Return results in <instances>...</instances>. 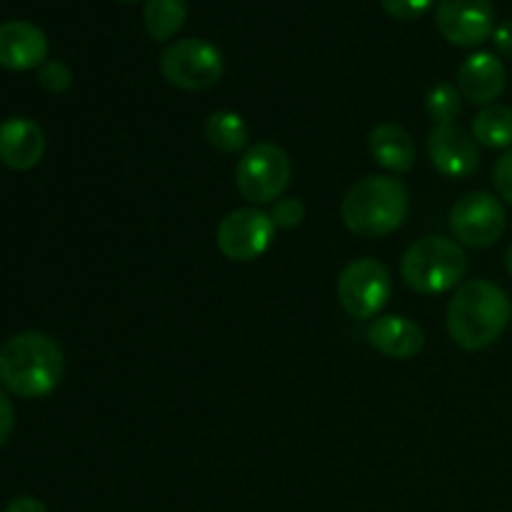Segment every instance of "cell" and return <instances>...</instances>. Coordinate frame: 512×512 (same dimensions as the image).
Instances as JSON below:
<instances>
[{
  "mask_svg": "<svg viewBox=\"0 0 512 512\" xmlns=\"http://www.w3.org/2000/svg\"><path fill=\"white\" fill-rule=\"evenodd\" d=\"M512 318L508 293L490 280H468L448 305V333L463 350H483L503 335Z\"/></svg>",
  "mask_w": 512,
  "mask_h": 512,
  "instance_id": "cell-1",
  "label": "cell"
},
{
  "mask_svg": "<svg viewBox=\"0 0 512 512\" xmlns=\"http://www.w3.org/2000/svg\"><path fill=\"white\" fill-rule=\"evenodd\" d=\"M63 350L50 335L28 330L0 348V383L25 400L48 398L63 380Z\"/></svg>",
  "mask_w": 512,
  "mask_h": 512,
  "instance_id": "cell-2",
  "label": "cell"
},
{
  "mask_svg": "<svg viewBox=\"0 0 512 512\" xmlns=\"http://www.w3.org/2000/svg\"><path fill=\"white\" fill-rule=\"evenodd\" d=\"M410 198L403 180L393 175H368L345 193L340 215L350 233L378 240L395 233L408 218Z\"/></svg>",
  "mask_w": 512,
  "mask_h": 512,
  "instance_id": "cell-3",
  "label": "cell"
},
{
  "mask_svg": "<svg viewBox=\"0 0 512 512\" xmlns=\"http://www.w3.org/2000/svg\"><path fill=\"white\" fill-rule=\"evenodd\" d=\"M468 270V255L458 240L428 235L405 250L400 260V278L410 290L423 295L448 293L458 288Z\"/></svg>",
  "mask_w": 512,
  "mask_h": 512,
  "instance_id": "cell-4",
  "label": "cell"
},
{
  "mask_svg": "<svg viewBox=\"0 0 512 512\" xmlns=\"http://www.w3.org/2000/svg\"><path fill=\"white\" fill-rule=\"evenodd\" d=\"M293 178L290 155L275 143H258L243 153L235 168V185L248 203H278Z\"/></svg>",
  "mask_w": 512,
  "mask_h": 512,
  "instance_id": "cell-5",
  "label": "cell"
},
{
  "mask_svg": "<svg viewBox=\"0 0 512 512\" xmlns=\"http://www.w3.org/2000/svg\"><path fill=\"white\" fill-rule=\"evenodd\" d=\"M160 70L175 88L208 90L223 75V53L203 38L175 40L160 55Z\"/></svg>",
  "mask_w": 512,
  "mask_h": 512,
  "instance_id": "cell-6",
  "label": "cell"
},
{
  "mask_svg": "<svg viewBox=\"0 0 512 512\" xmlns=\"http://www.w3.org/2000/svg\"><path fill=\"white\" fill-rule=\"evenodd\" d=\"M393 293L390 270L375 258H358L345 265L338 278V300L350 318H375Z\"/></svg>",
  "mask_w": 512,
  "mask_h": 512,
  "instance_id": "cell-7",
  "label": "cell"
},
{
  "mask_svg": "<svg viewBox=\"0 0 512 512\" xmlns=\"http://www.w3.org/2000/svg\"><path fill=\"white\" fill-rule=\"evenodd\" d=\"M508 225L503 203L488 190L465 193L450 210V230L468 248H490L498 243Z\"/></svg>",
  "mask_w": 512,
  "mask_h": 512,
  "instance_id": "cell-8",
  "label": "cell"
},
{
  "mask_svg": "<svg viewBox=\"0 0 512 512\" xmlns=\"http://www.w3.org/2000/svg\"><path fill=\"white\" fill-rule=\"evenodd\" d=\"M275 235L273 218L258 208L233 210L218 225V248L233 263H250L270 248Z\"/></svg>",
  "mask_w": 512,
  "mask_h": 512,
  "instance_id": "cell-9",
  "label": "cell"
},
{
  "mask_svg": "<svg viewBox=\"0 0 512 512\" xmlns=\"http://www.w3.org/2000/svg\"><path fill=\"white\" fill-rule=\"evenodd\" d=\"M440 35L458 48H475L495 33L493 0H438Z\"/></svg>",
  "mask_w": 512,
  "mask_h": 512,
  "instance_id": "cell-10",
  "label": "cell"
},
{
  "mask_svg": "<svg viewBox=\"0 0 512 512\" xmlns=\"http://www.w3.org/2000/svg\"><path fill=\"white\" fill-rule=\"evenodd\" d=\"M430 163L445 178H468L478 170L480 150L473 133L460 125H435L428 135Z\"/></svg>",
  "mask_w": 512,
  "mask_h": 512,
  "instance_id": "cell-11",
  "label": "cell"
},
{
  "mask_svg": "<svg viewBox=\"0 0 512 512\" xmlns=\"http://www.w3.org/2000/svg\"><path fill=\"white\" fill-rule=\"evenodd\" d=\"M508 75L505 65L493 53H473L460 63L458 68V90L468 103L493 105L503 95Z\"/></svg>",
  "mask_w": 512,
  "mask_h": 512,
  "instance_id": "cell-12",
  "label": "cell"
},
{
  "mask_svg": "<svg viewBox=\"0 0 512 512\" xmlns=\"http://www.w3.org/2000/svg\"><path fill=\"white\" fill-rule=\"evenodd\" d=\"M45 58H48V38L38 25L28 20L0 23V68H40Z\"/></svg>",
  "mask_w": 512,
  "mask_h": 512,
  "instance_id": "cell-13",
  "label": "cell"
},
{
  "mask_svg": "<svg viewBox=\"0 0 512 512\" xmlns=\"http://www.w3.org/2000/svg\"><path fill=\"white\" fill-rule=\"evenodd\" d=\"M45 133L35 120L15 115L0 125V163L10 170H30L43 160Z\"/></svg>",
  "mask_w": 512,
  "mask_h": 512,
  "instance_id": "cell-14",
  "label": "cell"
},
{
  "mask_svg": "<svg viewBox=\"0 0 512 512\" xmlns=\"http://www.w3.org/2000/svg\"><path fill=\"white\" fill-rule=\"evenodd\" d=\"M368 343L385 358L408 360L423 350L425 333L415 320L405 315H380L370 323Z\"/></svg>",
  "mask_w": 512,
  "mask_h": 512,
  "instance_id": "cell-15",
  "label": "cell"
},
{
  "mask_svg": "<svg viewBox=\"0 0 512 512\" xmlns=\"http://www.w3.org/2000/svg\"><path fill=\"white\" fill-rule=\"evenodd\" d=\"M375 163L390 173H408L415 165V143L408 130L398 123H383L373 128L368 138Z\"/></svg>",
  "mask_w": 512,
  "mask_h": 512,
  "instance_id": "cell-16",
  "label": "cell"
},
{
  "mask_svg": "<svg viewBox=\"0 0 512 512\" xmlns=\"http://www.w3.org/2000/svg\"><path fill=\"white\" fill-rule=\"evenodd\" d=\"M475 143L490 150H503L512 145V108L508 105H488L473 120Z\"/></svg>",
  "mask_w": 512,
  "mask_h": 512,
  "instance_id": "cell-17",
  "label": "cell"
},
{
  "mask_svg": "<svg viewBox=\"0 0 512 512\" xmlns=\"http://www.w3.org/2000/svg\"><path fill=\"white\" fill-rule=\"evenodd\" d=\"M205 138L220 153H238L248 145L250 130L243 115L233 110H218L205 120Z\"/></svg>",
  "mask_w": 512,
  "mask_h": 512,
  "instance_id": "cell-18",
  "label": "cell"
},
{
  "mask_svg": "<svg viewBox=\"0 0 512 512\" xmlns=\"http://www.w3.org/2000/svg\"><path fill=\"white\" fill-rule=\"evenodd\" d=\"M188 18V0H145L143 20L153 40H168Z\"/></svg>",
  "mask_w": 512,
  "mask_h": 512,
  "instance_id": "cell-19",
  "label": "cell"
},
{
  "mask_svg": "<svg viewBox=\"0 0 512 512\" xmlns=\"http://www.w3.org/2000/svg\"><path fill=\"white\" fill-rule=\"evenodd\" d=\"M460 90L450 83H440L430 88L428 98H425V110L433 118L435 125H453L455 118L460 115Z\"/></svg>",
  "mask_w": 512,
  "mask_h": 512,
  "instance_id": "cell-20",
  "label": "cell"
},
{
  "mask_svg": "<svg viewBox=\"0 0 512 512\" xmlns=\"http://www.w3.org/2000/svg\"><path fill=\"white\" fill-rule=\"evenodd\" d=\"M38 83L43 85V90H48V93L60 95L73 85V73H70V68L63 60H45L38 68Z\"/></svg>",
  "mask_w": 512,
  "mask_h": 512,
  "instance_id": "cell-21",
  "label": "cell"
},
{
  "mask_svg": "<svg viewBox=\"0 0 512 512\" xmlns=\"http://www.w3.org/2000/svg\"><path fill=\"white\" fill-rule=\"evenodd\" d=\"M273 225L278 230H293L303 223L305 218V203L298 198H280L278 203L273 205Z\"/></svg>",
  "mask_w": 512,
  "mask_h": 512,
  "instance_id": "cell-22",
  "label": "cell"
},
{
  "mask_svg": "<svg viewBox=\"0 0 512 512\" xmlns=\"http://www.w3.org/2000/svg\"><path fill=\"white\" fill-rule=\"evenodd\" d=\"M385 13L398 20H415L433 8L435 0H380Z\"/></svg>",
  "mask_w": 512,
  "mask_h": 512,
  "instance_id": "cell-23",
  "label": "cell"
},
{
  "mask_svg": "<svg viewBox=\"0 0 512 512\" xmlns=\"http://www.w3.org/2000/svg\"><path fill=\"white\" fill-rule=\"evenodd\" d=\"M493 183H495V188H498L500 198H503L505 203L512 205V150L500 155L498 163H495Z\"/></svg>",
  "mask_w": 512,
  "mask_h": 512,
  "instance_id": "cell-24",
  "label": "cell"
},
{
  "mask_svg": "<svg viewBox=\"0 0 512 512\" xmlns=\"http://www.w3.org/2000/svg\"><path fill=\"white\" fill-rule=\"evenodd\" d=\"M15 425V413H13V403H10L8 395L0 390V448L8 443L10 433H13Z\"/></svg>",
  "mask_w": 512,
  "mask_h": 512,
  "instance_id": "cell-25",
  "label": "cell"
},
{
  "mask_svg": "<svg viewBox=\"0 0 512 512\" xmlns=\"http://www.w3.org/2000/svg\"><path fill=\"white\" fill-rule=\"evenodd\" d=\"M493 40H495V48H498L500 55L512 58V20H505V23H500L498 28H495Z\"/></svg>",
  "mask_w": 512,
  "mask_h": 512,
  "instance_id": "cell-26",
  "label": "cell"
},
{
  "mask_svg": "<svg viewBox=\"0 0 512 512\" xmlns=\"http://www.w3.org/2000/svg\"><path fill=\"white\" fill-rule=\"evenodd\" d=\"M5 512H48V508H45L40 500L35 498H28V495H23V498H15L13 503L5 508Z\"/></svg>",
  "mask_w": 512,
  "mask_h": 512,
  "instance_id": "cell-27",
  "label": "cell"
},
{
  "mask_svg": "<svg viewBox=\"0 0 512 512\" xmlns=\"http://www.w3.org/2000/svg\"><path fill=\"white\" fill-rule=\"evenodd\" d=\"M505 268H508V273H510V278H512V243H510L508 253H505Z\"/></svg>",
  "mask_w": 512,
  "mask_h": 512,
  "instance_id": "cell-28",
  "label": "cell"
},
{
  "mask_svg": "<svg viewBox=\"0 0 512 512\" xmlns=\"http://www.w3.org/2000/svg\"><path fill=\"white\" fill-rule=\"evenodd\" d=\"M120 3H138V0H120Z\"/></svg>",
  "mask_w": 512,
  "mask_h": 512,
  "instance_id": "cell-29",
  "label": "cell"
}]
</instances>
